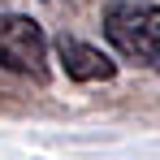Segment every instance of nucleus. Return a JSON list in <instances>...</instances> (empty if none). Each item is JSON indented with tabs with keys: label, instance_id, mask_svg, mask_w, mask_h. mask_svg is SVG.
<instances>
[{
	"label": "nucleus",
	"instance_id": "obj_3",
	"mask_svg": "<svg viewBox=\"0 0 160 160\" xmlns=\"http://www.w3.org/2000/svg\"><path fill=\"white\" fill-rule=\"evenodd\" d=\"M56 56H61L65 74H69L74 82H108L112 74H117V61H108L100 48L82 43V39H69V35L56 39Z\"/></svg>",
	"mask_w": 160,
	"mask_h": 160
},
{
	"label": "nucleus",
	"instance_id": "obj_1",
	"mask_svg": "<svg viewBox=\"0 0 160 160\" xmlns=\"http://www.w3.org/2000/svg\"><path fill=\"white\" fill-rule=\"evenodd\" d=\"M104 35L121 56L138 65H160V4L121 0L104 9Z\"/></svg>",
	"mask_w": 160,
	"mask_h": 160
},
{
	"label": "nucleus",
	"instance_id": "obj_2",
	"mask_svg": "<svg viewBox=\"0 0 160 160\" xmlns=\"http://www.w3.org/2000/svg\"><path fill=\"white\" fill-rule=\"evenodd\" d=\"M0 69L43 82L48 78V39L39 22L22 13H0Z\"/></svg>",
	"mask_w": 160,
	"mask_h": 160
},
{
	"label": "nucleus",
	"instance_id": "obj_4",
	"mask_svg": "<svg viewBox=\"0 0 160 160\" xmlns=\"http://www.w3.org/2000/svg\"><path fill=\"white\" fill-rule=\"evenodd\" d=\"M48 4H56V0H48Z\"/></svg>",
	"mask_w": 160,
	"mask_h": 160
}]
</instances>
